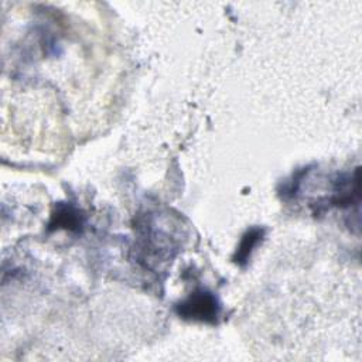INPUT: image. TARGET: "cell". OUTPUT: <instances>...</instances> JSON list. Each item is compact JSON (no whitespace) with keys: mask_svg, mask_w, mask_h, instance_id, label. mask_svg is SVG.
Returning a JSON list of instances; mask_svg holds the SVG:
<instances>
[{"mask_svg":"<svg viewBox=\"0 0 362 362\" xmlns=\"http://www.w3.org/2000/svg\"><path fill=\"white\" fill-rule=\"evenodd\" d=\"M221 310V303L208 290H197L175 305V313L181 318L205 324H216Z\"/></svg>","mask_w":362,"mask_h":362,"instance_id":"6da1fadb","label":"cell"},{"mask_svg":"<svg viewBox=\"0 0 362 362\" xmlns=\"http://www.w3.org/2000/svg\"><path fill=\"white\" fill-rule=\"evenodd\" d=\"M264 236V229L260 226H253L250 229H247L242 238L240 242L232 256L233 263H236L240 267H245L250 259L252 252L255 250V247L262 242Z\"/></svg>","mask_w":362,"mask_h":362,"instance_id":"7a4b0ae2","label":"cell"},{"mask_svg":"<svg viewBox=\"0 0 362 362\" xmlns=\"http://www.w3.org/2000/svg\"><path fill=\"white\" fill-rule=\"evenodd\" d=\"M48 226L49 229L57 228V229L78 230L82 226V215L76 208L66 204H61L55 208V212H52Z\"/></svg>","mask_w":362,"mask_h":362,"instance_id":"3957f363","label":"cell"}]
</instances>
